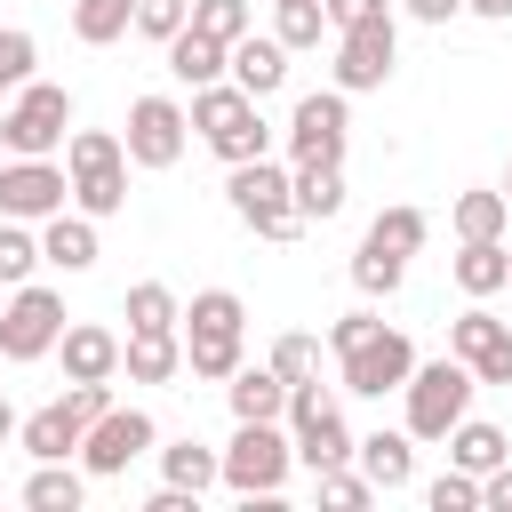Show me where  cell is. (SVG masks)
Instances as JSON below:
<instances>
[{
	"label": "cell",
	"instance_id": "cell-1",
	"mask_svg": "<svg viewBox=\"0 0 512 512\" xmlns=\"http://www.w3.org/2000/svg\"><path fill=\"white\" fill-rule=\"evenodd\" d=\"M192 128H200V144L224 160V168H240V160H264L272 152V128H264V112H256V96L240 88V80H208V88H192Z\"/></svg>",
	"mask_w": 512,
	"mask_h": 512
},
{
	"label": "cell",
	"instance_id": "cell-2",
	"mask_svg": "<svg viewBox=\"0 0 512 512\" xmlns=\"http://www.w3.org/2000/svg\"><path fill=\"white\" fill-rule=\"evenodd\" d=\"M64 168H72V208H80V216L104 224V216L128 208V168H136V160H128V144H120L112 128H72V136H64Z\"/></svg>",
	"mask_w": 512,
	"mask_h": 512
},
{
	"label": "cell",
	"instance_id": "cell-3",
	"mask_svg": "<svg viewBox=\"0 0 512 512\" xmlns=\"http://www.w3.org/2000/svg\"><path fill=\"white\" fill-rule=\"evenodd\" d=\"M224 200H232V216H240L256 240H296V232H304V216H296V168H280L272 152H264V160H240V168L224 176Z\"/></svg>",
	"mask_w": 512,
	"mask_h": 512
},
{
	"label": "cell",
	"instance_id": "cell-4",
	"mask_svg": "<svg viewBox=\"0 0 512 512\" xmlns=\"http://www.w3.org/2000/svg\"><path fill=\"white\" fill-rule=\"evenodd\" d=\"M472 392H480V376H472V360H416V376L400 384V400H408V432L416 440H448L464 416H472Z\"/></svg>",
	"mask_w": 512,
	"mask_h": 512
},
{
	"label": "cell",
	"instance_id": "cell-5",
	"mask_svg": "<svg viewBox=\"0 0 512 512\" xmlns=\"http://www.w3.org/2000/svg\"><path fill=\"white\" fill-rule=\"evenodd\" d=\"M64 136H72V96L56 80H24L8 96V112H0L8 160H48V152H64Z\"/></svg>",
	"mask_w": 512,
	"mask_h": 512
},
{
	"label": "cell",
	"instance_id": "cell-6",
	"mask_svg": "<svg viewBox=\"0 0 512 512\" xmlns=\"http://www.w3.org/2000/svg\"><path fill=\"white\" fill-rule=\"evenodd\" d=\"M296 472V432L280 424H232L224 440V488L232 496H280Z\"/></svg>",
	"mask_w": 512,
	"mask_h": 512
},
{
	"label": "cell",
	"instance_id": "cell-7",
	"mask_svg": "<svg viewBox=\"0 0 512 512\" xmlns=\"http://www.w3.org/2000/svg\"><path fill=\"white\" fill-rule=\"evenodd\" d=\"M64 328H72L64 296L40 288V280H24V288H8V304H0V360H16V368H24V360H48Z\"/></svg>",
	"mask_w": 512,
	"mask_h": 512
},
{
	"label": "cell",
	"instance_id": "cell-8",
	"mask_svg": "<svg viewBox=\"0 0 512 512\" xmlns=\"http://www.w3.org/2000/svg\"><path fill=\"white\" fill-rule=\"evenodd\" d=\"M152 448H160V424H152L144 408H120V400H112V408L80 432V472H88V480H120V472H128L136 456H152Z\"/></svg>",
	"mask_w": 512,
	"mask_h": 512
},
{
	"label": "cell",
	"instance_id": "cell-9",
	"mask_svg": "<svg viewBox=\"0 0 512 512\" xmlns=\"http://www.w3.org/2000/svg\"><path fill=\"white\" fill-rule=\"evenodd\" d=\"M120 144H128V160H136V168H176V160H184V144H192V112H184L176 96H136V104H128Z\"/></svg>",
	"mask_w": 512,
	"mask_h": 512
},
{
	"label": "cell",
	"instance_id": "cell-10",
	"mask_svg": "<svg viewBox=\"0 0 512 512\" xmlns=\"http://www.w3.org/2000/svg\"><path fill=\"white\" fill-rule=\"evenodd\" d=\"M344 144H352V96L344 88L296 96V112H288V160H336L344 168Z\"/></svg>",
	"mask_w": 512,
	"mask_h": 512
},
{
	"label": "cell",
	"instance_id": "cell-11",
	"mask_svg": "<svg viewBox=\"0 0 512 512\" xmlns=\"http://www.w3.org/2000/svg\"><path fill=\"white\" fill-rule=\"evenodd\" d=\"M408 376H416V344H408L400 328H376L368 344L336 352V384L360 392V400H384V392H400Z\"/></svg>",
	"mask_w": 512,
	"mask_h": 512
},
{
	"label": "cell",
	"instance_id": "cell-12",
	"mask_svg": "<svg viewBox=\"0 0 512 512\" xmlns=\"http://www.w3.org/2000/svg\"><path fill=\"white\" fill-rule=\"evenodd\" d=\"M392 64H400V32H392V16H368V24H344V32H336V88H344V96L384 88Z\"/></svg>",
	"mask_w": 512,
	"mask_h": 512
},
{
	"label": "cell",
	"instance_id": "cell-13",
	"mask_svg": "<svg viewBox=\"0 0 512 512\" xmlns=\"http://www.w3.org/2000/svg\"><path fill=\"white\" fill-rule=\"evenodd\" d=\"M56 208H72V168H56V160H8L0 168V216L48 224Z\"/></svg>",
	"mask_w": 512,
	"mask_h": 512
},
{
	"label": "cell",
	"instance_id": "cell-14",
	"mask_svg": "<svg viewBox=\"0 0 512 512\" xmlns=\"http://www.w3.org/2000/svg\"><path fill=\"white\" fill-rule=\"evenodd\" d=\"M56 360H64V384H112L120 376V336L96 328V320H72L56 336Z\"/></svg>",
	"mask_w": 512,
	"mask_h": 512
},
{
	"label": "cell",
	"instance_id": "cell-15",
	"mask_svg": "<svg viewBox=\"0 0 512 512\" xmlns=\"http://www.w3.org/2000/svg\"><path fill=\"white\" fill-rule=\"evenodd\" d=\"M224 400H232V424H280V416H288V376H280L272 360H264V368L240 360V368L224 376Z\"/></svg>",
	"mask_w": 512,
	"mask_h": 512
},
{
	"label": "cell",
	"instance_id": "cell-16",
	"mask_svg": "<svg viewBox=\"0 0 512 512\" xmlns=\"http://www.w3.org/2000/svg\"><path fill=\"white\" fill-rule=\"evenodd\" d=\"M160 56H168V80H176V88H208V80H232V48H224V40H208L200 24H184L176 40H160Z\"/></svg>",
	"mask_w": 512,
	"mask_h": 512
},
{
	"label": "cell",
	"instance_id": "cell-17",
	"mask_svg": "<svg viewBox=\"0 0 512 512\" xmlns=\"http://www.w3.org/2000/svg\"><path fill=\"white\" fill-rule=\"evenodd\" d=\"M120 368H128V384H176L184 376V336L176 328H128Z\"/></svg>",
	"mask_w": 512,
	"mask_h": 512
},
{
	"label": "cell",
	"instance_id": "cell-18",
	"mask_svg": "<svg viewBox=\"0 0 512 512\" xmlns=\"http://www.w3.org/2000/svg\"><path fill=\"white\" fill-rule=\"evenodd\" d=\"M232 80L264 104V96H280L288 88V40L280 32H248V40H232Z\"/></svg>",
	"mask_w": 512,
	"mask_h": 512
},
{
	"label": "cell",
	"instance_id": "cell-19",
	"mask_svg": "<svg viewBox=\"0 0 512 512\" xmlns=\"http://www.w3.org/2000/svg\"><path fill=\"white\" fill-rule=\"evenodd\" d=\"M80 416H72V400H48V408H32L24 424H16V440H24V456L32 464H56V456H80Z\"/></svg>",
	"mask_w": 512,
	"mask_h": 512
},
{
	"label": "cell",
	"instance_id": "cell-20",
	"mask_svg": "<svg viewBox=\"0 0 512 512\" xmlns=\"http://www.w3.org/2000/svg\"><path fill=\"white\" fill-rule=\"evenodd\" d=\"M40 256L56 264V272H88L104 248H96V216H80V208H56L48 224H40Z\"/></svg>",
	"mask_w": 512,
	"mask_h": 512
},
{
	"label": "cell",
	"instance_id": "cell-21",
	"mask_svg": "<svg viewBox=\"0 0 512 512\" xmlns=\"http://www.w3.org/2000/svg\"><path fill=\"white\" fill-rule=\"evenodd\" d=\"M352 456H360V472L376 480V496H392V488L416 480V432H368Z\"/></svg>",
	"mask_w": 512,
	"mask_h": 512
},
{
	"label": "cell",
	"instance_id": "cell-22",
	"mask_svg": "<svg viewBox=\"0 0 512 512\" xmlns=\"http://www.w3.org/2000/svg\"><path fill=\"white\" fill-rule=\"evenodd\" d=\"M448 272H456L464 296H504V288H512V256H504V240H464Z\"/></svg>",
	"mask_w": 512,
	"mask_h": 512
},
{
	"label": "cell",
	"instance_id": "cell-23",
	"mask_svg": "<svg viewBox=\"0 0 512 512\" xmlns=\"http://www.w3.org/2000/svg\"><path fill=\"white\" fill-rule=\"evenodd\" d=\"M296 216H304V224L344 216V168H336V160H296Z\"/></svg>",
	"mask_w": 512,
	"mask_h": 512
},
{
	"label": "cell",
	"instance_id": "cell-24",
	"mask_svg": "<svg viewBox=\"0 0 512 512\" xmlns=\"http://www.w3.org/2000/svg\"><path fill=\"white\" fill-rule=\"evenodd\" d=\"M184 368L200 384H224L240 368V328H184Z\"/></svg>",
	"mask_w": 512,
	"mask_h": 512
},
{
	"label": "cell",
	"instance_id": "cell-25",
	"mask_svg": "<svg viewBox=\"0 0 512 512\" xmlns=\"http://www.w3.org/2000/svg\"><path fill=\"white\" fill-rule=\"evenodd\" d=\"M80 496H88V472H72V456L32 464V480H24V504L32 512H80Z\"/></svg>",
	"mask_w": 512,
	"mask_h": 512
},
{
	"label": "cell",
	"instance_id": "cell-26",
	"mask_svg": "<svg viewBox=\"0 0 512 512\" xmlns=\"http://www.w3.org/2000/svg\"><path fill=\"white\" fill-rule=\"evenodd\" d=\"M352 448H360V440L344 432V416H336V408H328V416H312V424L296 432V464H304V472H328V464H352Z\"/></svg>",
	"mask_w": 512,
	"mask_h": 512
},
{
	"label": "cell",
	"instance_id": "cell-27",
	"mask_svg": "<svg viewBox=\"0 0 512 512\" xmlns=\"http://www.w3.org/2000/svg\"><path fill=\"white\" fill-rule=\"evenodd\" d=\"M504 456H512V440H504L496 424H480V416H464V424L448 432V464H464V472H480V480H488Z\"/></svg>",
	"mask_w": 512,
	"mask_h": 512
},
{
	"label": "cell",
	"instance_id": "cell-28",
	"mask_svg": "<svg viewBox=\"0 0 512 512\" xmlns=\"http://www.w3.org/2000/svg\"><path fill=\"white\" fill-rule=\"evenodd\" d=\"M448 224H456V240H504V224H512V200H504V192H456Z\"/></svg>",
	"mask_w": 512,
	"mask_h": 512
},
{
	"label": "cell",
	"instance_id": "cell-29",
	"mask_svg": "<svg viewBox=\"0 0 512 512\" xmlns=\"http://www.w3.org/2000/svg\"><path fill=\"white\" fill-rule=\"evenodd\" d=\"M160 480H176V488H216L224 480V448H200V440H176V448H160Z\"/></svg>",
	"mask_w": 512,
	"mask_h": 512
},
{
	"label": "cell",
	"instance_id": "cell-30",
	"mask_svg": "<svg viewBox=\"0 0 512 512\" xmlns=\"http://www.w3.org/2000/svg\"><path fill=\"white\" fill-rule=\"evenodd\" d=\"M272 32L288 40V56H296V48H320V40H336V24H328V0H272Z\"/></svg>",
	"mask_w": 512,
	"mask_h": 512
},
{
	"label": "cell",
	"instance_id": "cell-31",
	"mask_svg": "<svg viewBox=\"0 0 512 512\" xmlns=\"http://www.w3.org/2000/svg\"><path fill=\"white\" fill-rule=\"evenodd\" d=\"M72 32L88 48H112V40L136 32V0H72Z\"/></svg>",
	"mask_w": 512,
	"mask_h": 512
},
{
	"label": "cell",
	"instance_id": "cell-32",
	"mask_svg": "<svg viewBox=\"0 0 512 512\" xmlns=\"http://www.w3.org/2000/svg\"><path fill=\"white\" fill-rule=\"evenodd\" d=\"M120 312H128V328H184V296L168 280H136Z\"/></svg>",
	"mask_w": 512,
	"mask_h": 512
},
{
	"label": "cell",
	"instance_id": "cell-33",
	"mask_svg": "<svg viewBox=\"0 0 512 512\" xmlns=\"http://www.w3.org/2000/svg\"><path fill=\"white\" fill-rule=\"evenodd\" d=\"M40 264H48V256H40V232L16 224V216H0V288H24Z\"/></svg>",
	"mask_w": 512,
	"mask_h": 512
},
{
	"label": "cell",
	"instance_id": "cell-34",
	"mask_svg": "<svg viewBox=\"0 0 512 512\" xmlns=\"http://www.w3.org/2000/svg\"><path fill=\"white\" fill-rule=\"evenodd\" d=\"M368 240H376V248H392V256H416V248H424V240H432V216H424V208H408V200H400V208H384V216H376V224H368Z\"/></svg>",
	"mask_w": 512,
	"mask_h": 512
},
{
	"label": "cell",
	"instance_id": "cell-35",
	"mask_svg": "<svg viewBox=\"0 0 512 512\" xmlns=\"http://www.w3.org/2000/svg\"><path fill=\"white\" fill-rule=\"evenodd\" d=\"M504 328H512V320H496V312H488V296H472V312H456V320H448V352H456V360H480Z\"/></svg>",
	"mask_w": 512,
	"mask_h": 512
},
{
	"label": "cell",
	"instance_id": "cell-36",
	"mask_svg": "<svg viewBox=\"0 0 512 512\" xmlns=\"http://www.w3.org/2000/svg\"><path fill=\"white\" fill-rule=\"evenodd\" d=\"M400 280H408V256H392V248L360 240V256H352V288H360V296H392Z\"/></svg>",
	"mask_w": 512,
	"mask_h": 512
},
{
	"label": "cell",
	"instance_id": "cell-37",
	"mask_svg": "<svg viewBox=\"0 0 512 512\" xmlns=\"http://www.w3.org/2000/svg\"><path fill=\"white\" fill-rule=\"evenodd\" d=\"M192 24H200L208 40H224V48L256 32V16H248V0H192Z\"/></svg>",
	"mask_w": 512,
	"mask_h": 512
},
{
	"label": "cell",
	"instance_id": "cell-38",
	"mask_svg": "<svg viewBox=\"0 0 512 512\" xmlns=\"http://www.w3.org/2000/svg\"><path fill=\"white\" fill-rule=\"evenodd\" d=\"M184 328H248V304H240L232 288H200V296L184 304Z\"/></svg>",
	"mask_w": 512,
	"mask_h": 512
},
{
	"label": "cell",
	"instance_id": "cell-39",
	"mask_svg": "<svg viewBox=\"0 0 512 512\" xmlns=\"http://www.w3.org/2000/svg\"><path fill=\"white\" fill-rule=\"evenodd\" d=\"M312 496H320V504H336V512H360V504L376 496V480H368V472H344V464H328V472H312Z\"/></svg>",
	"mask_w": 512,
	"mask_h": 512
},
{
	"label": "cell",
	"instance_id": "cell-40",
	"mask_svg": "<svg viewBox=\"0 0 512 512\" xmlns=\"http://www.w3.org/2000/svg\"><path fill=\"white\" fill-rule=\"evenodd\" d=\"M336 392H344V384H320V376L288 384V416H280V424H288V432H304L312 416H328V408H336Z\"/></svg>",
	"mask_w": 512,
	"mask_h": 512
},
{
	"label": "cell",
	"instance_id": "cell-41",
	"mask_svg": "<svg viewBox=\"0 0 512 512\" xmlns=\"http://www.w3.org/2000/svg\"><path fill=\"white\" fill-rule=\"evenodd\" d=\"M424 504H432V512H472V504H480V472L448 464V472H440V480L424 488Z\"/></svg>",
	"mask_w": 512,
	"mask_h": 512
},
{
	"label": "cell",
	"instance_id": "cell-42",
	"mask_svg": "<svg viewBox=\"0 0 512 512\" xmlns=\"http://www.w3.org/2000/svg\"><path fill=\"white\" fill-rule=\"evenodd\" d=\"M32 64H40V48H32V32H0V96H16L24 80H32Z\"/></svg>",
	"mask_w": 512,
	"mask_h": 512
},
{
	"label": "cell",
	"instance_id": "cell-43",
	"mask_svg": "<svg viewBox=\"0 0 512 512\" xmlns=\"http://www.w3.org/2000/svg\"><path fill=\"white\" fill-rule=\"evenodd\" d=\"M192 24V0H136V32L144 40H176Z\"/></svg>",
	"mask_w": 512,
	"mask_h": 512
},
{
	"label": "cell",
	"instance_id": "cell-44",
	"mask_svg": "<svg viewBox=\"0 0 512 512\" xmlns=\"http://www.w3.org/2000/svg\"><path fill=\"white\" fill-rule=\"evenodd\" d=\"M272 368H280L288 384H304V376H320V344H312V336H280V344H272Z\"/></svg>",
	"mask_w": 512,
	"mask_h": 512
},
{
	"label": "cell",
	"instance_id": "cell-45",
	"mask_svg": "<svg viewBox=\"0 0 512 512\" xmlns=\"http://www.w3.org/2000/svg\"><path fill=\"white\" fill-rule=\"evenodd\" d=\"M376 328H384L376 312H336V320H328V352H352V344H368Z\"/></svg>",
	"mask_w": 512,
	"mask_h": 512
},
{
	"label": "cell",
	"instance_id": "cell-46",
	"mask_svg": "<svg viewBox=\"0 0 512 512\" xmlns=\"http://www.w3.org/2000/svg\"><path fill=\"white\" fill-rule=\"evenodd\" d=\"M472 376H480V384H512V328H504V336L472 360Z\"/></svg>",
	"mask_w": 512,
	"mask_h": 512
},
{
	"label": "cell",
	"instance_id": "cell-47",
	"mask_svg": "<svg viewBox=\"0 0 512 512\" xmlns=\"http://www.w3.org/2000/svg\"><path fill=\"white\" fill-rule=\"evenodd\" d=\"M64 400H72V416H80V424H96V416L112 408V384H72Z\"/></svg>",
	"mask_w": 512,
	"mask_h": 512
},
{
	"label": "cell",
	"instance_id": "cell-48",
	"mask_svg": "<svg viewBox=\"0 0 512 512\" xmlns=\"http://www.w3.org/2000/svg\"><path fill=\"white\" fill-rule=\"evenodd\" d=\"M368 16H392V0H328V24H368Z\"/></svg>",
	"mask_w": 512,
	"mask_h": 512
},
{
	"label": "cell",
	"instance_id": "cell-49",
	"mask_svg": "<svg viewBox=\"0 0 512 512\" xmlns=\"http://www.w3.org/2000/svg\"><path fill=\"white\" fill-rule=\"evenodd\" d=\"M480 504H488V512H512V456H504V464L480 480Z\"/></svg>",
	"mask_w": 512,
	"mask_h": 512
},
{
	"label": "cell",
	"instance_id": "cell-50",
	"mask_svg": "<svg viewBox=\"0 0 512 512\" xmlns=\"http://www.w3.org/2000/svg\"><path fill=\"white\" fill-rule=\"evenodd\" d=\"M416 24H448V16H464V0H400Z\"/></svg>",
	"mask_w": 512,
	"mask_h": 512
},
{
	"label": "cell",
	"instance_id": "cell-51",
	"mask_svg": "<svg viewBox=\"0 0 512 512\" xmlns=\"http://www.w3.org/2000/svg\"><path fill=\"white\" fill-rule=\"evenodd\" d=\"M472 16H488V24H512V0H464Z\"/></svg>",
	"mask_w": 512,
	"mask_h": 512
},
{
	"label": "cell",
	"instance_id": "cell-52",
	"mask_svg": "<svg viewBox=\"0 0 512 512\" xmlns=\"http://www.w3.org/2000/svg\"><path fill=\"white\" fill-rule=\"evenodd\" d=\"M16 424H24V416H16V408H8V392H0V440H16Z\"/></svg>",
	"mask_w": 512,
	"mask_h": 512
},
{
	"label": "cell",
	"instance_id": "cell-53",
	"mask_svg": "<svg viewBox=\"0 0 512 512\" xmlns=\"http://www.w3.org/2000/svg\"><path fill=\"white\" fill-rule=\"evenodd\" d=\"M504 200H512V168H504Z\"/></svg>",
	"mask_w": 512,
	"mask_h": 512
}]
</instances>
